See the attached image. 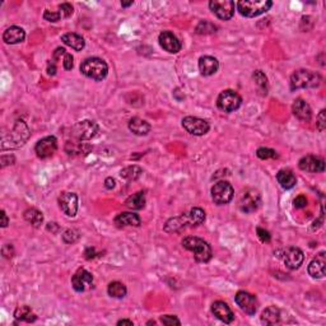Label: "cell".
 I'll use <instances>...</instances> for the list:
<instances>
[{
	"label": "cell",
	"mask_w": 326,
	"mask_h": 326,
	"mask_svg": "<svg viewBox=\"0 0 326 326\" xmlns=\"http://www.w3.org/2000/svg\"><path fill=\"white\" fill-rule=\"evenodd\" d=\"M161 323L163 325L172 326V325H181V321L178 320L176 316H171V315H166V316H162L161 318Z\"/></svg>",
	"instance_id": "obj_41"
},
{
	"label": "cell",
	"mask_w": 326,
	"mask_h": 326,
	"mask_svg": "<svg viewBox=\"0 0 326 326\" xmlns=\"http://www.w3.org/2000/svg\"><path fill=\"white\" fill-rule=\"evenodd\" d=\"M302 171L306 172H312V173H320V172L325 171V161L318 156L309 155L306 157L301 158L300 163H298Z\"/></svg>",
	"instance_id": "obj_13"
},
{
	"label": "cell",
	"mask_w": 326,
	"mask_h": 326,
	"mask_svg": "<svg viewBox=\"0 0 326 326\" xmlns=\"http://www.w3.org/2000/svg\"><path fill=\"white\" fill-rule=\"evenodd\" d=\"M105 186H106V189H113L115 187V180L112 177H107L105 180Z\"/></svg>",
	"instance_id": "obj_48"
},
{
	"label": "cell",
	"mask_w": 326,
	"mask_h": 326,
	"mask_svg": "<svg viewBox=\"0 0 326 326\" xmlns=\"http://www.w3.org/2000/svg\"><path fill=\"white\" fill-rule=\"evenodd\" d=\"M98 133V125L95 121H89V120H84V121L77 122V124L71 128V135L77 138L78 140H88L92 139L97 135Z\"/></svg>",
	"instance_id": "obj_8"
},
{
	"label": "cell",
	"mask_w": 326,
	"mask_h": 326,
	"mask_svg": "<svg viewBox=\"0 0 326 326\" xmlns=\"http://www.w3.org/2000/svg\"><path fill=\"white\" fill-rule=\"evenodd\" d=\"M24 219L30 223L31 225H33L35 228H39L44 223V216H42L41 212L35 209V208H30V209H27L24 212Z\"/></svg>",
	"instance_id": "obj_30"
},
{
	"label": "cell",
	"mask_w": 326,
	"mask_h": 326,
	"mask_svg": "<svg viewBox=\"0 0 326 326\" xmlns=\"http://www.w3.org/2000/svg\"><path fill=\"white\" fill-rule=\"evenodd\" d=\"M143 173L142 168L138 166H130V167H126V168H124L121 171V177L126 178V180H137L138 177H140V175Z\"/></svg>",
	"instance_id": "obj_35"
},
{
	"label": "cell",
	"mask_w": 326,
	"mask_h": 326,
	"mask_svg": "<svg viewBox=\"0 0 326 326\" xmlns=\"http://www.w3.org/2000/svg\"><path fill=\"white\" fill-rule=\"evenodd\" d=\"M121 5L124 6V8H126V6H130V5H133V1H129V3H121Z\"/></svg>",
	"instance_id": "obj_51"
},
{
	"label": "cell",
	"mask_w": 326,
	"mask_h": 326,
	"mask_svg": "<svg viewBox=\"0 0 326 326\" xmlns=\"http://www.w3.org/2000/svg\"><path fill=\"white\" fill-rule=\"evenodd\" d=\"M65 49H61V48H59V49H56V50H55V53H54V59L55 60H60V56H61V55H65Z\"/></svg>",
	"instance_id": "obj_47"
},
{
	"label": "cell",
	"mask_w": 326,
	"mask_h": 326,
	"mask_svg": "<svg viewBox=\"0 0 326 326\" xmlns=\"http://www.w3.org/2000/svg\"><path fill=\"white\" fill-rule=\"evenodd\" d=\"M30 137V129L23 121H17L14 129L10 133V143H14V148L24 144Z\"/></svg>",
	"instance_id": "obj_19"
},
{
	"label": "cell",
	"mask_w": 326,
	"mask_h": 326,
	"mask_svg": "<svg viewBox=\"0 0 326 326\" xmlns=\"http://www.w3.org/2000/svg\"><path fill=\"white\" fill-rule=\"evenodd\" d=\"M182 246L193 252L194 258L199 263H208L212 259V255H213L211 245L203 238L193 237V236L185 237L182 240Z\"/></svg>",
	"instance_id": "obj_1"
},
{
	"label": "cell",
	"mask_w": 326,
	"mask_h": 326,
	"mask_svg": "<svg viewBox=\"0 0 326 326\" xmlns=\"http://www.w3.org/2000/svg\"><path fill=\"white\" fill-rule=\"evenodd\" d=\"M79 238V232L77 229H68L62 234V240L65 243H74Z\"/></svg>",
	"instance_id": "obj_38"
},
{
	"label": "cell",
	"mask_w": 326,
	"mask_h": 326,
	"mask_svg": "<svg viewBox=\"0 0 326 326\" xmlns=\"http://www.w3.org/2000/svg\"><path fill=\"white\" fill-rule=\"evenodd\" d=\"M59 207L64 214L74 217L78 212V196L74 193H62L59 196Z\"/></svg>",
	"instance_id": "obj_15"
},
{
	"label": "cell",
	"mask_w": 326,
	"mask_h": 326,
	"mask_svg": "<svg viewBox=\"0 0 326 326\" xmlns=\"http://www.w3.org/2000/svg\"><path fill=\"white\" fill-rule=\"evenodd\" d=\"M57 149V139L55 137H46L44 139L39 140L37 144L35 147V152L37 157L45 160V158H49L51 156H54V153L56 152Z\"/></svg>",
	"instance_id": "obj_12"
},
{
	"label": "cell",
	"mask_w": 326,
	"mask_h": 326,
	"mask_svg": "<svg viewBox=\"0 0 326 326\" xmlns=\"http://www.w3.org/2000/svg\"><path fill=\"white\" fill-rule=\"evenodd\" d=\"M292 111H293L294 116L301 121H310L312 117V110L310 105L302 100V98H297L293 102L292 106Z\"/></svg>",
	"instance_id": "obj_21"
},
{
	"label": "cell",
	"mask_w": 326,
	"mask_h": 326,
	"mask_svg": "<svg viewBox=\"0 0 326 326\" xmlns=\"http://www.w3.org/2000/svg\"><path fill=\"white\" fill-rule=\"evenodd\" d=\"M80 71L93 80H102L107 77L109 66L106 61L100 57H88L80 64Z\"/></svg>",
	"instance_id": "obj_3"
},
{
	"label": "cell",
	"mask_w": 326,
	"mask_h": 326,
	"mask_svg": "<svg viewBox=\"0 0 326 326\" xmlns=\"http://www.w3.org/2000/svg\"><path fill=\"white\" fill-rule=\"evenodd\" d=\"M186 214H187V218H189L190 225L196 227V225H200L202 223H204L205 212L203 211L202 208H193V209Z\"/></svg>",
	"instance_id": "obj_31"
},
{
	"label": "cell",
	"mask_w": 326,
	"mask_h": 326,
	"mask_svg": "<svg viewBox=\"0 0 326 326\" xmlns=\"http://www.w3.org/2000/svg\"><path fill=\"white\" fill-rule=\"evenodd\" d=\"M196 32L199 33V35H209V33H216L217 32V27L214 26L213 23H211V22H200V23L198 24V27H196Z\"/></svg>",
	"instance_id": "obj_36"
},
{
	"label": "cell",
	"mask_w": 326,
	"mask_h": 326,
	"mask_svg": "<svg viewBox=\"0 0 326 326\" xmlns=\"http://www.w3.org/2000/svg\"><path fill=\"white\" fill-rule=\"evenodd\" d=\"M234 300H236V303L240 306V309L250 316L255 315L256 311H258V300H256V297L254 294L249 293V292H237Z\"/></svg>",
	"instance_id": "obj_11"
},
{
	"label": "cell",
	"mask_w": 326,
	"mask_h": 326,
	"mask_svg": "<svg viewBox=\"0 0 326 326\" xmlns=\"http://www.w3.org/2000/svg\"><path fill=\"white\" fill-rule=\"evenodd\" d=\"M107 292L113 298H124L126 296V287L121 282H112L109 284Z\"/></svg>",
	"instance_id": "obj_33"
},
{
	"label": "cell",
	"mask_w": 326,
	"mask_h": 326,
	"mask_svg": "<svg viewBox=\"0 0 326 326\" xmlns=\"http://www.w3.org/2000/svg\"><path fill=\"white\" fill-rule=\"evenodd\" d=\"M209 8L222 21H229L234 14V3L231 0H212Z\"/></svg>",
	"instance_id": "obj_9"
},
{
	"label": "cell",
	"mask_w": 326,
	"mask_h": 326,
	"mask_svg": "<svg viewBox=\"0 0 326 326\" xmlns=\"http://www.w3.org/2000/svg\"><path fill=\"white\" fill-rule=\"evenodd\" d=\"M129 129H130L131 133H134L135 135H147V134L151 131V125L146 121V120L139 119V117H134L129 121Z\"/></svg>",
	"instance_id": "obj_27"
},
{
	"label": "cell",
	"mask_w": 326,
	"mask_h": 326,
	"mask_svg": "<svg viewBox=\"0 0 326 326\" xmlns=\"http://www.w3.org/2000/svg\"><path fill=\"white\" fill-rule=\"evenodd\" d=\"M316 125H318V128H319V130H320V131H324V130H325V126H326L325 110H323L320 113H319V116H318V122H316Z\"/></svg>",
	"instance_id": "obj_44"
},
{
	"label": "cell",
	"mask_w": 326,
	"mask_h": 326,
	"mask_svg": "<svg viewBox=\"0 0 326 326\" xmlns=\"http://www.w3.org/2000/svg\"><path fill=\"white\" fill-rule=\"evenodd\" d=\"M293 205L294 208H297V209H302V208H305L306 205H307V199H306V196L303 195L297 196V198L293 200Z\"/></svg>",
	"instance_id": "obj_43"
},
{
	"label": "cell",
	"mask_w": 326,
	"mask_h": 326,
	"mask_svg": "<svg viewBox=\"0 0 326 326\" xmlns=\"http://www.w3.org/2000/svg\"><path fill=\"white\" fill-rule=\"evenodd\" d=\"M256 156L261 160H269V158H278V153L274 149L259 148L256 151Z\"/></svg>",
	"instance_id": "obj_37"
},
{
	"label": "cell",
	"mask_w": 326,
	"mask_h": 326,
	"mask_svg": "<svg viewBox=\"0 0 326 326\" xmlns=\"http://www.w3.org/2000/svg\"><path fill=\"white\" fill-rule=\"evenodd\" d=\"M140 223H142L140 217L138 214L129 213V212L120 213L115 218V224L117 227H139Z\"/></svg>",
	"instance_id": "obj_24"
},
{
	"label": "cell",
	"mask_w": 326,
	"mask_h": 326,
	"mask_svg": "<svg viewBox=\"0 0 326 326\" xmlns=\"http://www.w3.org/2000/svg\"><path fill=\"white\" fill-rule=\"evenodd\" d=\"M325 267H326V256L325 252H320L309 265V274L312 278L321 279L325 276Z\"/></svg>",
	"instance_id": "obj_20"
},
{
	"label": "cell",
	"mask_w": 326,
	"mask_h": 326,
	"mask_svg": "<svg viewBox=\"0 0 326 326\" xmlns=\"http://www.w3.org/2000/svg\"><path fill=\"white\" fill-rule=\"evenodd\" d=\"M14 318L17 320L21 321H27V323H32V321L36 320V316L28 306H21V307H18L14 312Z\"/></svg>",
	"instance_id": "obj_32"
},
{
	"label": "cell",
	"mask_w": 326,
	"mask_h": 326,
	"mask_svg": "<svg viewBox=\"0 0 326 326\" xmlns=\"http://www.w3.org/2000/svg\"><path fill=\"white\" fill-rule=\"evenodd\" d=\"M212 312L217 319H219L224 324H231L234 319V315L229 309V306L222 301H217L212 305Z\"/></svg>",
	"instance_id": "obj_18"
},
{
	"label": "cell",
	"mask_w": 326,
	"mask_h": 326,
	"mask_svg": "<svg viewBox=\"0 0 326 326\" xmlns=\"http://www.w3.org/2000/svg\"><path fill=\"white\" fill-rule=\"evenodd\" d=\"M71 285L77 292H84L93 285L92 274L86 269H79L71 278Z\"/></svg>",
	"instance_id": "obj_14"
},
{
	"label": "cell",
	"mask_w": 326,
	"mask_h": 326,
	"mask_svg": "<svg viewBox=\"0 0 326 326\" xmlns=\"http://www.w3.org/2000/svg\"><path fill=\"white\" fill-rule=\"evenodd\" d=\"M117 325H129V326H133V321H130V320H120L119 323H117Z\"/></svg>",
	"instance_id": "obj_50"
},
{
	"label": "cell",
	"mask_w": 326,
	"mask_h": 326,
	"mask_svg": "<svg viewBox=\"0 0 326 326\" xmlns=\"http://www.w3.org/2000/svg\"><path fill=\"white\" fill-rule=\"evenodd\" d=\"M276 180H278V182L280 184V186L285 190H289L292 189V187H294L297 182V178L296 176H294L293 172H292L291 169H287V168L280 169V171L278 172Z\"/></svg>",
	"instance_id": "obj_25"
},
{
	"label": "cell",
	"mask_w": 326,
	"mask_h": 326,
	"mask_svg": "<svg viewBox=\"0 0 326 326\" xmlns=\"http://www.w3.org/2000/svg\"><path fill=\"white\" fill-rule=\"evenodd\" d=\"M26 39V32H24L23 28L17 26H12L6 28L5 32L3 33V40L5 44L9 45H15L22 42Z\"/></svg>",
	"instance_id": "obj_23"
},
{
	"label": "cell",
	"mask_w": 326,
	"mask_h": 326,
	"mask_svg": "<svg viewBox=\"0 0 326 326\" xmlns=\"http://www.w3.org/2000/svg\"><path fill=\"white\" fill-rule=\"evenodd\" d=\"M242 104V98L237 92H234L232 89H225L218 96L217 100V106L223 112H233L237 109H240Z\"/></svg>",
	"instance_id": "obj_5"
},
{
	"label": "cell",
	"mask_w": 326,
	"mask_h": 326,
	"mask_svg": "<svg viewBox=\"0 0 326 326\" xmlns=\"http://www.w3.org/2000/svg\"><path fill=\"white\" fill-rule=\"evenodd\" d=\"M158 41H160V45L162 46L163 50H166L167 53L176 54L182 48L180 40L169 31H164V32L161 33Z\"/></svg>",
	"instance_id": "obj_17"
},
{
	"label": "cell",
	"mask_w": 326,
	"mask_h": 326,
	"mask_svg": "<svg viewBox=\"0 0 326 326\" xmlns=\"http://www.w3.org/2000/svg\"><path fill=\"white\" fill-rule=\"evenodd\" d=\"M61 41L69 46V48L74 49L75 51L83 50L86 46V41L82 36L77 35V33H65L61 36Z\"/></svg>",
	"instance_id": "obj_26"
},
{
	"label": "cell",
	"mask_w": 326,
	"mask_h": 326,
	"mask_svg": "<svg viewBox=\"0 0 326 326\" xmlns=\"http://www.w3.org/2000/svg\"><path fill=\"white\" fill-rule=\"evenodd\" d=\"M48 73L50 75L56 74V65H55V62H53V61L48 62Z\"/></svg>",
	"instance_id": "obj_46"
},
{
	"label": "cell",
	"mask_w": 326,
	"mask_h": 326,
	"mask_svg": "<svg viewBox=\"0 0 326 326\" xmlns=\"http://www.w3.org/2000/svg\"><path fill=\"white\" fill-rule=\"evenodd\" d=\"M234 190L232 185L227 181H219L212 187V199L218 205L228 204L233 199Z\"/></svg>",
	"instance_id": "obj_6"
},
{
	"label": "cell",
	"mask_w": 326,
	"mask_h": 326,
	"mask_svg": "<svg viewBox=\"0 0 326 326\" xmlns=\"http://www.w3.org/2000/svg\"><path fill=\"white\" fill-rule=\"evenodd\" d=\"M182 126H184V129L187 133L193 134V135H198V137L205 135L209 131V129H211L209 122L203 119H199V117H194V116L184 117L182 119Z\"/></svg>",
	"instance_id": "obj_10"
},
{
	"label": "cell",
	"mask_w": 326,
	"mask_h": 326,
	"mask_svg": "<svg viewBox=\"0 0 326 326\" xmlns=\"http://www.w3.org/2000/svg\"><path fill=\"white\" fill-rule=\"evenodd\" d=\"M73 56H71L70 54L66 53L65 55H64V61H62V65H64V69H66V70H70L71 68H73V65H74V62H73Z\"/></svg>",
	"instance_id": "obj_45"
},
{
	"label": "cell",
	"mask_w": 326,
	"mask_h": 326,
	"mask_svg": "<svg viewBox=\"0 0 326 326\" xmlns=\"http://www.w3.org/2000/svg\"><path fill=\"white\" fill-rule=\"evenodd\" d=\"M321 80H323V78L316 71L301 69V70L294 71L292 74L291 89L296 91V89L302 88H315V87L320 86Z\"/></svg>",
	"instance_id": "obj_2"
},
{
	"label": "cell",
	"mask_w": 326,
	"mask_h": 326,
	"mask_svg": "<svg viewBox=\"0 0 326 326\" xmlns=\"http://www.w3.org/2000/svg\"><path fill=\"white\" fill-rule=\"evenodd\" d=\"M256 232H258V236L260 238L261 242H270V233L267 231V229L261 228V227H258L256 228Z\"/></svg>",
	"instance_id": "obj_42"
},
{
	"label": "cell",
	"mask_w": 326,
	"mask_h": 326,
	"mask_svg": "<svg viewBox=\"0 0 326 326\" xmlns=\"http://www.w3.org/2000/svg\"><path fill=\"white\" fill-rule=\"evenodd\" d=\"M252 78H254V82H255V84H256V87L259 88V91H260L263 95H267L268 93L267 75H265L261 70H256L255 73H254V75H252Z\"/></svg>",
	"instance_id": "obj_34"
},
{
	"label": "cell",
	"mask_w": 326,
	"mask_h": 326,
	"mask_svg": "<svg viewBox=\"0 0 326 326\" xmlns=\"http://www.w3.org/2000/svg\"><path fill=\"white\" fill-rule=\"evenodd\" d=\"M305 255L298 247H288L283 254V261L289 269H298L303 264Z\"/></svg>",
	"instance_id": "obj_16"
},
{
	"label": "cell",
	"mask_w": 326,
	"mask_h": 326,
	"mask_svg": "<svg viewBox=\"0 0 326 326\" xmlns=\"http://www.w3.org/2000/svg\"><path fill=\"white\" fill-rule=\"evenodd\" d=\"M219 69V61L213 56H202L199 59V70L205 77L216 74Z\"/></svg>",
	"instance_id": "obj_22"
},
{
	"label": "cell",
	"mask_w": 326,
	"mask_h": 326,
	"mask_svg": "<svg viewBox=\"0 0 326 326\" xmlns=\"http://www.w3.org/2000/svg\"><path fill=\"white\" fill-rule=\"evenodd\" d=\"M273 6V1L265 0V1H255V0H241L237 3V9L241 15L247 18L258 17L264 14Z\"/></svg>",
	"instance_id": "obj_4"
},
{
	"label": "cell",
	"mask_w": 326,
	"mask_h": 326,
	"mask_svg": "<svg viewBox=\"0 0 326 326\" xmlns=\"http://www.w3.org/2000/svg\"><path fill=\"white\" fill-rule=\"evenodd\" d=\"M240 209L243 213H254L260 208L261 195L258 190L247 189L240 199Z\"/></svg>",
	"instance_id": "obj_7"
},
{
	"label": "cell",
	"mask_w": 326,
	"mask_h": 326,
	"mask_svg": "<svg viewBox=\"0 0 326 326\" xmlns=\"http://www.w3.org/2000/svg\"><path fill=\"white\" fill-rule=\"evenodd\" d=\"M125 205H126L129 209L140 211V209L146 207V194L143 193V191H138V193L133 194V195L126 199Z\"/></svg>",
	"instance_id": "obj_29"
},
{
	"label": "cell",
	"mask_w": 326,
	"mask_h": 326,
	"mask_svg": "<svg viewBox=\"0 0 326 326\" xmlns=\"http://www.w3.org/2000/svg\"><path fill=\"white\" fill-rule=\"evenodd\" d=\"M59 9H60V14H61V17L64 18H69L71 14H73V12H74V9H73L71 4L69 3L60 4Z\"/></svg>",
	"instance_id": "obj_39"
},
{
	"label": "cell",
	"mask_w": 326,
	"mask_h": 326,
	"mask_svg": "<svg viewBox=\"0 0 326 326\" xmlns=\"http://www.w3.org/2000/svg\"><path fill=\"white\" fill-rule=\"evenodd\" d=\"M44 18L49 22H57L60 21L61 14H60V12H54V10H49V9H46L44 13Z\"/></svg>",
	"instance_id": "obj_40"
},
{
	"label": "cell",
	"mask_w": 326,
	"mask_h": 326,
	"mask_svg": "<svg viewBox=\"0 0 326 326\" xmlns=\"http://www.w3.org/2000/svg\"><path fill=\"white\" fill-rule=\"evenodd\" d=\"M279 320H280V311L275 306H270L265 309L261 315V323L265 325H275L279 323Z\"/></svg>",
	"instance_id": "obj_28"
},
{
	"label": "cell",
	"mask_w": 326,
	"mask_h": 326,
	"mask_svg": "<svg viewBox=\"0 0 326 326\" xmlns=\"http://www.w3.org/2000/svg\"><path fill=\"white\" fill-rule=\"evenodd\" d=\"M0 216H1V227H3V228H5L6 225H8V223H9L8 217H6L5 212H4V211L0 212Z\"/></svg>",
	"instance_id": "obj_49"
}]
</instances>
